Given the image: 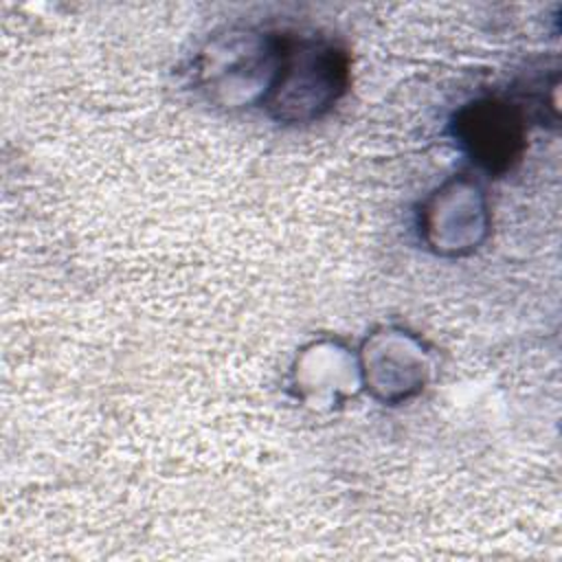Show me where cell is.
Here are the masks:
<instances>
[{"mask_svg":"<svg viewBox=\"0 0 562 562\" xmlns=\"http://www.w3.org/2000/svg\"><path fill=\"white\" fill-rule=\"evenodd\" d=\"M360 382L384 404H400L430 380V356L422 338L402 327H382L367 336L358 353Z\"/></svg>","mask_w":562,"mask_h":562,"instance_id":"cell-5","label":"cell"},{"mask_svg":"<svg viewBox=\"0 0 562 562\" xmlns=\"http://www.w3.org/2000/svg\"><path fill=\"white\" fill-rule=\"evenodd\" d=\"M281 37L250 26L215 33L193 66L198 90L226 110L263 105L277 77Z\"/></svg>","mask_w":562,"mask_h":562,"instance_id":"cell-2","label":"cell"},{"mask_svg":"<svg viewBox=\"0 0 562 562\" xmlns=\"http://www.w3.org/2000/svg\"><path fill=\"white\" fill-rule=\"evenodd\" d=\"M527 116L525 105L505 97H479L454 112L450 132L472 165L496 178L520 162L527 147Z\"/></svg>","mask_w":562,"mask_h":562,"instance_id":"cell-3","label":"cell"},{"mask_svg":"<svg viewBox=\"0 0 562 562\" xmlns=\"http://www.w3.org/2000/svg\"><path fill=\"white\" fill-rule=\"evenodd\" d=\"M292 384L307 406L334 408L362 384L358 358L336 340H316L296 356Z\"/></svg>","mask_w":562,"mask_h":562,"instance_id":"cell-6","label":"cell"},{"mask_svg":"<svg viewBox=\"0 0 562 562\" xmlns=\"http://www.w3.org/2000/svg\"><path fill=\"white\" fill-rule=\"evenodd\" d=\"M490 224L485 189L468 176L446 180L417 211L419 237L439 257L472 255L487 239Z\"/></svg>","mask_w":562,"mask_h":562,"instance_id":"cell-4","label":"cell"},{"mask_svg":"<svg viewBox=\"0 0 562 562\" xmlns=\"http://www.w3.org/2000/svg\"><path fill=\"white\" fill-rule=\"evenodd\" d=\"M349 79L351 64L342 44L318 33L283 35L277 77L261 108L277 123H314L336 108Z\"/></svg>","mask_w":562,"mask_h":562,"instance_id":"cell-1","label":"cell"}]
</instances>
